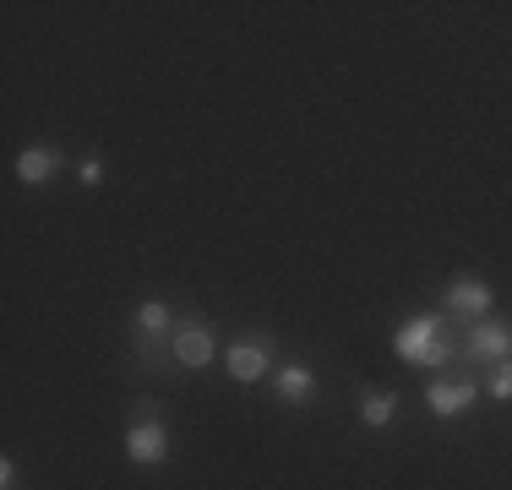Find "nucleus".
<instances>
[{
  "mask_svg": "<svg viewBox=\"0 0 512 490\" xmlns=\"http://www.w3.org/2000/svg\"><path fill=\"white\" fill-rule=\"evenodd\" d=\"M273 398L284 403V409H306V403L316 398V371L306 360H284L273 371Z\"/></svg>",
  "mask_w": 512,
  "mask_h": 490,
  "instance_id": "nucleus-10",
  "label": "nucleus"
},
{
  "mask_svg": "<svg viewBox=\"0 0 512 490\" xmlns=\"http://www.w3.org/2000/svg\"><path fill=\"white\" fill-rule=\"evenodd\" d=\"M393 349L404 365H414V371H442V365H453L463 354V338L447 333V311L442 316H409L393 333Z\"/></svg>",
  "mask_w": 512,
  "mask_h": 490,
  "instance_id": "nucleus-1",
  "label": "nucleus"
},
{
  "mask_svg": "<svg viewBox=\"0 0 512 490\" xmlns=\"http://www.w3.org/2000/svg\"><path fill=\"white\" fill-rule=\"evenodd\" d=\"M60 169H66V153H60V147H50V142H28L17 153V180L22 186H50V180L60 175Z\"/></svg>",
  "mask_w": 512,
  "mask_h": 490,
  "instance_id": "nucleus-9",
  "label": "nucleus"
},
{
  "mask_svg": "<svg viewBox=\"0 0 512 490\" xmlns=\"http://www.w3.org/2000/svg\"><path fill=\"white\" fill-rule=\"evenodd\" d=\"M229 371V382H240V387H251V382H262V376H273V338L267 333H256V338H235L224 349V360H218Z\"/></svg>",
  "mask_w": 512,
  "mask_h": 490,
  "instance_id": "nucleus-5",
  "label": "nucleus"
},
{
  "mask_svg": "<svg viewBox=\"0 0 512 490\" xmlns=\"http://www.w3.org/2000/svg\"><path fill=\"white\" fill-rule=\"evenodd\" d=\"M463 360L469 365H507L512 360V322H502V316L474 322L469 338H463Z\"/></svg>",
  "mask_w": 512,
  "mask_h": 490,
  "instance_id": "nucleus-6",
  "label": "nucleus"
},
{
  "mask_svg": "<svg viewBox=\"0 0 512 490\" xmlns=\"http://www.w3.org/2000/svg\"><path fill=\"white\" fill-rule=\"evenodd\" d=\"M169 360H175L180 371H207L213 360H224V349H218V338L207 322H175V333H169Z\"/></svg>",
  "mask_w": 512,
  "mask_h": 490,
  "instance_id": "nucleus-4",
  "label": "nucleus"
},
{
  "mask_svg": "<svg viewBox=\"0 0 512 490\" xmlns=\"http://www.w3.org/2000/svg\"><path fill=\"white\" fill-rule=\"evenodd\" d=\"M169 333H175V311H169V300H142L137 316H131V349H137V360L158 365V349H164Z\"/></svg>",
  "mask_w": 512,
  "mask_h": 490,
  "instance_id": "nucleus-3",
  "label": "nucleus"
},
{
  "mask_svg": "<svg viewBox=\"0 0 512 490\" xmlns=\"http://www.w3.org/2000/svg\"><path fill=\"white\" fill-rule=\"evenodd\" d=\"M398 420V392L393 387H365L360 392V425L365 431H387Z\"/></svg>",
  "mask_w": 512,
  "mask_h": 490,
  "instance_id": "nucleus-11",
  "label": "nucleus"
},
{
  "mask_svg": "<svg viewBox=\"0 0 512 490\" xmlns=\"http://www.w3.org/2000/svg\"><path fill=\"white\" fill-rule=\"evenodd\" d=\"M474 398H480V387H474L469 376L431 382V387H425V414H431V420H458V414L474 409Z\"/></svg>",
  "mask_w": 512,
  "mask_h": 490,
  "instance_id": "nucleus-8",
  "label": "nucleus"
},
{
  "mask_svg": "<svg viewBox=\"0 0 512 490\" xmlns=\"http://www.w3.org/2000/svg\"><path fill=\"white\" fill-rule=\"evenodd\" d=\"M120 452H126L137 469H164V463L175 458V447H169V425H164V414H158L148 398L137 403V420H131L126 436H120Z\"/></svg>",
  "mask_w": 512,
  "mask_h": 490,
  "instance_id": "nucleus-2",
  "label": "nucleus"
},
{
  "mask_svg": "<svg viewBox=\"0 0 512 490\" xmlns=\"http://www.w3.org/2000/svg\"><path fill=\"white\" fill-rule=\"evenodd\" d=\"M491 305H496V289L485 284V278L463 273V278H453V284L442 289V311L447 316H463V322H469V316H474V322H485V316H491Z\"/></svg>",
  "mask_w": 512,
  "mask_h": 490,
  "instance_id": "nucleus-7",
  "label": "nucleus"
},
{
  "mask_svg": "<svg viewBox=\"0 0 512 490\" xmlns=\"http://www.w3.org/2000/svg\"><path fill=\"white\" fill-rule=\"evenodd\" d=\"M485 392H491L496 403H512V360H507V365H491V376H485Z\"/></svg>",
  "mask_w": 512,
  "mask_h": 490,
  "instance_id": "nucleus-12",
  "label": "nucleus"
},
{
  "mask_svg": "<svg viewBox=\"0 0 512 490\" xmlns=\"http://www.w3.org/2000/svg\"><path fill=\"white\" fill-rule=\"evenodd\" d=\"M77 175H82V186H99V180H104V164H99V158H88Z\"/></svg>",
  "mask_w": 512,
  "mask_h": 490,
  "instance_id": "nucleus-13",
  "label": "nucleus"
},
{
  "mask_svg": "<svg viewBox=\"0 0 512 490\" xmlns=\"http://www.w3.org/2000/svg\"><path fill=\"white\" fill-rule=\"evenodd\" d=\"M0 490H17V458H0Z\"/></svg>",
  "mask_w": 512,
  "mask_h": 490,
  "instance_id": "nucleus-14",
  "label": "nucleus"
}]
</instances>
